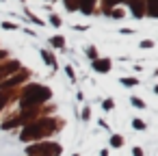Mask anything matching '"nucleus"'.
<instances>
[{"instance_id": "nucleus-1", "label": "nucleus", "mask_w": 158, "mask_h": 156, "mask_svg": "<svg viewBox=\"0 0 158 156\" xmlns=\"http://www.w3.org/2000/svg\"><path fill=\"white\" fill-rule=\"evenodd\" d=\"M93 67H95V72L104 74V72H108V70H110V61H108V59H100V61H93Z\"/></svg>"}, {"instance_id": "nucleus-2", "label": "nucleus", "mask_w": 158, "mask_h": 156, "mask_svg": "<svg viewBox=\"0 0 158 156\" xmlns=\"http://www.w3.org/2000/svg\"><path fill=\"white\" fill-rule=\"evenodd\" d=\"M139 80L136 78H121V85H128V87H134Z\"/></svg>"}, {"instance_id": "nucleus-3", "label": "nucleus", "mask_w": 158, "mask_h": 156, "mask_svg": "<svg viewBox=\"0 0 158 156\" xmlns=\"http://www.w3.org/2000/svg\"><path fill=\"white\" fill-rule=\"evenodd\" d=\"M132 106H136V108H145V102L139 100V98H132Z\"/></svg>"}, {"instance_id": "nucleus-4", "label": "nucleus", "mask_w": 158, "mask_h": 156, "mask_svg": "<svg viewBox=\"0 0 158 156\" xmlns=\"http://www.w3.org/2000/svg\"><path fill=\"white\" fill-rule=\"evenodd\" d=\"M132 121H134V124H132V126H134V128H136V130H139V128H141V130H143V128H145V124H143V121H141V119H132Z\"/></svg>"}, {"instance_id": "nucleus-5", "label": "nucleus", "mask_w": 158, "mask_h": 156, "mask_svg": "<svg viewBox=\"0 0 158 156\" xmlns=\"http://www.w3.org/2000/svg\"><path fill=\"white\" fill-rule=\"evenodd\" d=\"M110 143H113V145H115V147H119V145H121V143H123V141H121V137H117V134H115V137H113V141H110Z\"/></svg>"}, {"instance_id": "nucleus-6", "label": "nucleus", "mask_w": 158, "mask_h": 156, "mask_svg": "<svg viewBox=\"0 0 158 156\" xmlns=\"http://www.w3.org/2000/svg\"><path fill=\"white\" fill-rule=\"evenodd\" d=\"M50 44H52V46H63V39L56 37V39H50Z\"/></svg>"}, {"instance_id": "nucleus-7", "label": "nucleus", "mask_w": 158, "mask_h": 156, "mask_svg": "<svg viewBox=\"0 0 158 156\" xmlns=\"http://www.w3.org/2000/svg\"><path fill=\"white\" fill-rule=\"evenodd\" d=\"M104 108H113V100H110V98L104 102Z\"/></svg>"}, {"instance_id": "nucleus-8", "label": "nucleus", "mask_w": 158, "mask_h": 156, "mask_svg": "<svg viewBox=\"0 0 158 156\" xmlns=\"http://www.w3.org/2000/svg\"><path fill=\"white\" fill-rule=\"evenodd\" d=\"M134 156H143V152H141L139 147H134Z\"/></svg>"}]
</instances>
